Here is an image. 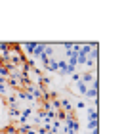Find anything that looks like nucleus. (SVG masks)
<instances>
[{
    "label": "nucleus",
    "mask_w": 124,
    "mask_h": 134,
    "mask_svg": "<svg viewBox=\"0 0 124 134\" xmlns=\"http://www.w3.org/2000/svg\"><path fill=\"white\" fill-rule=\"evenodd\" d=\"M15 98L17 100H21V102H33V98H31V94L27 92V90H17V92H15Z\"/></svg>",
    "instance_id": "7"
},
{
    "label": "nucleus",
    "mask_w": 124,
    "mask_h": 134,
    "mask_svg": "<svg viewBox=\"0 0 124 134\" xmlns=\"http://www.w3.org/2000/svg\"><path fill=\"white\" fill-rule=\"evenodd\" d=\"M0 134H2V130H0Z\"/></svg>",
    "instance_id": "19"
},
{
    "label": "nucleus",
    "mask_w": 124,
    "mask_h": 134,
    "mask_svg": "<svg viewBox=\"0 0 124 134\" xmlns=\"http://www.w3.org/2000/svg\"><path fill=\"white\" fill-rule=\"evenodd\" d=\"M88 134H99V130H94V132H88Z\"/></svg>",
    "instance_id": "17"
},
{
    "label": "nucleus",
    "mask_w": 124,
    "mask_h": 134,
    "mask_svg": "<svg viewBox=\"0 0 124 134\" xmlns=\"http://www.w3.org/2000/svg\"><path fill=\"white\" fill-rule=\"evenodd\" d=\"M59 103H61V111H65V113H74V107H73L71 100L63 98V100H59Z\"/></svg>",
    "instance_id": "6"
},
{
    "label": "nucleus",
    "mask_w": 124,
    "mask_h": 134,
    "mask_svg": "<svg viewBox=\"0 0 124 134\" xmlns=\"http://www.w3.org/2000/svg\"><path fill=\"white\" fill-rule=\"evenodd\" d=\"M86 130L88 132L99 130V119H86Z\"/></svg>",
    "instance_id": "5"
},
{
    "label": "nucleus",
    "mask_w": 124,
    "mask_h": 134,
    "mask_svg": "<svg viewBox=\"0 0 124 134\" xmlns=\"http://www.w3.org/2000/svg\"><path fill=\"white\" fill-rule=\"evenodd\" d=\"M19 111H21L19 105H10V109H8V117L17 119V117H19Z\"/></svg>",
    "instance_id": "11"
},
{
    "label": "nucleus",
    "mask_w": 124,
    "mask_h": 134,
    "mask_svg": "<svg viewBox=\"0 0 124 134\" xmlns=\"http://www.w3.org/2000/svg\"><path fill=\"white\" fill-rule=\"evenodd\" d=\"M73 107H76V109H80V111H84V109H86V107H88V105H86V102H84V100H78V102H76V103H74V105H73Z\"/></svg>",
    "instance_id": "14"
},
{
    "label": "nucleus",
    "mask_w": 124,
    "mask_h": 134,
    "mask_svg": "<svg viewBox=\"0 0 124 134\" xmlns=\"http://www.w3.org/2000/svg\"><path fill=\"white\" fill-rule=\"evenodd\" d=\"M94 81H97V71H84V73H80V82H84L86 86H88V84H94Z\"/></svg>",
    "instance_id": "2"
},
{
    "label": "nucleus",
    "mask_w": 124,
    "mask_h": 134,
    "mask_svg": "<svg viewBox=\"0 0 124 134\" xmlns=\"http://www.w3.org/2000/svg\"><path fill=\"white\" fill-rule=\"evenodd\" d=\"M33 111H34L33 107H23L21 111H19L17 123H19V125H25V123H29V121H31V117H33Z\"/></svg>",
    "instance_id": "3"
},
{
    "label": "nucleus",
    "mask_w": 124,
    "mask_h": 134,
    "mask_svg": "<svg viewBox=\"0 0 124 134\" xmlns=\"http://www.w3.org/2000/svg\"><path fill=\"white\" fill-rule=\"evenodd\" d=\"M86 90H88V86H86L84 82H76V92H78V96H82V98H84Z\"/></svg>",
    "instance_id": "12"
},
{
    "label": "nucleus",
    "mask_w": 124,
    "mask_h": 134,
    "mask_svg": "<svg viewBox=\"0 0 124 134\" xmlns=\"http://www.w3.org/2000/svg\"><path fill=\"white\" fill-rule=\"evenodd\" d=\"M0 77H2V79H8L10 77V71L8 69H6V67L2 65V67H0Z\"/></svg>",
    "instance_id": "16"
},
{
    "label": "nucleus",
    "mask_w": 124,
    "mask_h": 134,
    "mask_svg": "<svg viewBox=\"0 0 124 134\" xmlns=\"http://www.w3.org/2000/svg\"><path fill=\"white\" fill-rule=\"evenodd\" d=\"M78 130H80L78 119L74 117V113H69V115H67V119L63 121V132L65 134H78Z\"/></svg>",
    "instance_id": "1"
},
{
    "label": "nucleus",
    "mask_w": 124,
    "mask_h": 134,
    "mask_svg": "<svg viewBox=\"0 0 124 134\" xmlns=\"http://www.w3.org/2000/svg\"><path fill=\"white\" fill-rule=\"evenodd\" d=\"M6 102H8L10 105H19V102H17L15 94H8V98H6ZM19 107H21V105H19Z\"/></svg>",
    "instance_id": "13"
},
{
    "label": "nucleus",
    "mask_w": 124,
    "mask_h": 134,
    "mask_svg": "<svg viewBox=\"0 0 124 134\" xmlns=\"http://www.w3.org/2000/svg\"><path fill=\"white\" fill-rule=\"evenodd\" d=\"M71 77V82H74V84H76V82H80V73L76 71V73H73V75H69Z\"/></svg>",
    "instance_id": "15"
},
{
    "label": "nucleus",
    "mask_w": 124,
    "mask_h": 134,
    "mask_svg": "<svg viewBox=\"0 0 124 134\" xmlns=\"http://www.w3.org/2000/svg\"><path fill=\"white\" fill-rule=\"evenodd\" d=\"M42 73H57V59L55 58H50L48 62L42 63Z\"/></svg>",
    "instance_id": "4"
},
{
    "label": "nucleus",
    "mask_w": 124,
    "mask_h": 134,
    "mask_svg": "<svg viewBox=\"0 0 124 134\" xmlns=\"http://www.w3.org/2000/svg\"><path fill=\"white\" fill-rule=\"evenodd\" d=\"M34 44H36V42H25V44L21 46V52H25L27 56H31V58H33V52H34Z\"/></svg>",
    "instance_id": "10"
},
{
    "label": "nucleus",
    "mask_w": 124,
    "mask_h": 134,
    "mask_svg": "<svg viewBox=\"0 0 124 134\" xmlns=\"http://www.w3.org/2000/svg\"><path fill=\"white\" fill-rule=\"evenodd\" d=\"M2 65H4V63H2V59H0V67H2Z\"/></svg>",
    "instance_id": "18"
},
{
    "label": "nucleus",
    "mask_w": 124,
    "mask_h": 134,
    "mask_svg": "<svg viewBox=\"0 0 124 134\" xmlns=\"http://www.w3.org/2000/svg\"><path fill=\"white\" fill-rule=\"evenodd\" d=\"M44 48H46L44 42H36V44H34V52H33V58L38 59V58L42 56V52H44Z\"/></svg>",
    "instance_id": "9"
},
{
    "label": "nucleus",
    "mask_w": 124,
    "mask_h": 134,
    "mask_svg": "<svg viewBox=\"0 0 124 134\" xmlns=\"http://www.w3.org/2000/svg\"><path fill=\"white\" fill-rule=\"evenodd\" d=\"M84 111H86V119H99L97 117V105H88Z\"/></svg>",
    "instance_id": "8"
}]
</instances>
